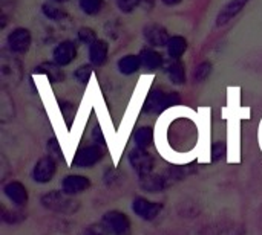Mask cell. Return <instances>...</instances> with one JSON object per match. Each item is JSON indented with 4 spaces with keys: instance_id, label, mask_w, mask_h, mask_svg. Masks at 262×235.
Masks as SVG:
<instances>
[{
    "instance_id": "obj_1",
    "label": "cell",
    "mask_w": 262,
    "mask_h": 235,
    "mask_svg": "<svg viewBox=\"0 0 262 235\" xmlns=\"http://www.w3.org/2000/svg\"><path fill=\"white\" fill-rule=\"evenodd\" d=\"M181 102V96L177 92H166L161 89H152L144 101L143 110L149 115H160L164 110L178 106Z\"/></svg>"
},
{
    "instance_id": "obj_7",
    "label": "cell",
    "mask_w": 262,
    "mask_h": 235,
    "mask_svg": "<svg viewBox=\"0 0 262 235\" xmlns=\"http://www.w3.org/2000/svg\"><path fill=\"white\" fill-rule=\"evenodd\" d=\"M78 55V46L74 40H63L60 41L54 50H52V61L57 63L61 67L69 66L71 63H74V60Z\"/></svg>"
},
{
    "instance_id": "obj_4",
    "label": "cell",
    "mask_w": 262,
    "mask_h": 235,
    "mask_svg": "<svg viewBox=\"0 0 262 235\" xmlns=\"http://www.w3.org/2000/svg\"><path fill=\"white\" fill-rule=\"evenodd\" d=\"M6 44L11 54L25 55L32 44V34L28 28H14L6 37Z\"/></svg>"
},
{
    "instance_id": "obj_20",
    "label": "cell",
    "mask_w": 262,
    "mask_h": 235,
    "mask_svg": "<svg viewBox=\"0 0 262 235\" xmlns=\"http://www.w3.org/2000/svg\"><path fill=\"white\" fill-rule=\"evenodd\" d=\"M187 40L183 37V35H172L166 49H167V55L172 58V60H180L186 50H187Z\"/></svg>"
},
{
    "instance_id": "obj_28",
    "label": "cell",
    "mask_w": 262,
    "mask_h": 235,
    "mask_svg": "<svg viewBox=\"0 0 262 235\" xmlns=\"http://www.w3.org/2000/svg\"><path fill=\"white\" fill-rule=\"evenodd\" d=\"M3 222L9 223V225H14V223H20L21 220L26 219V216L21 213V211H3V216H2Z\"/></svg>"
},
{
    "instance_id": "obj_11",
    "label": "cell",
    "mask_w": 262,
    "mask_h": 235,
    "mask_svg": "<svg viewBox=\"0 0 262 235\" xmlns=\"http://www.w3.org/2000/svg\"><path fill=\"white\" fill-rule=\"evenodd\" d=\"M143 37H144L146 43L152 47H166L169 40H170L167 29L158 23L146 24L143 28Z\"/></svg>"
},
{
    "instance_id": "obj_25",
    "label": "cell",
    "mask_w": 262,
    "mask_h": 235,
    "mask_svg": "<svg viewBox=\"0 0 262 235\" xmlns=\"http://www.w3.org/2000/svg\"><path fill=\"white\" fill-rule=\"evenodd\" d=\"M92 72H94L92 64H81V66H78V67L75 69L74 78H75L81 86H86V84L89 83L91 76H92Z\"/></svg>"
},
{
    "instance_id": "obj_33",
    "label": "cell",
    "mask_w": 262,
    "mask_h": 235,
    "mask_svg": "<svg viewBox=\"0 0 262 235\" xmlns=\"http://www.w3.org/2000/svg\"><path fill=\"white\" fill-rule=\"evenodd\" d=\"M157 0H140V6H143L144 9H152L155 6Z\"/></svg>"
},
{
    "instance_id": "obj_21",
    "label": "cell",
    "mask_w": 262,
    "mask_h": 235,
    "mask_svg": "<svg viewBox=\"0 0 262 235\" xmlns=\"http://www.w3.org/2000/svg\"><path fill=\"white\" fill-rule=\"evenodd\" d=\"M41 12L45 14L46 18H49L52 21H61L68 17V12L64 11V8H61L55 2H45L41 5Z\"/></svg>"
},
{
    "instance_id": "obj_35",
    "label": "cell",
    "mask_w": 262,
    "mask_h": 235,
    "mask_svg": "<svg viewBox=\"0 0 262 235\" xmlns=\"http://www.w3.org/2000/svg\"><path fill=\"white\" fill-rule=\"evenodd\" d=\"M51 2H55V3H58V5H63V3H66V2H69V0H51Z\"/></svg>"
},
{
    "instance_id": "obj_30",
    "label": "cell",
    "mask_w": 262,
    "mask_h": 235,
    "mask_svg": "<svg viewBox=\"0 0 262 235\" xmlns=\"http://www.w3.org/2000/svg\"><path fill=\"white\" fill-rule=\"evenodd\" d=\"M46 148H48L49 156H52L54 159H58V161H60V159H63V151H61L60 144H58V141H57L55 138H52V139H49V141H48Z\"/></svg>"
},
{
    "instance_id": "obj_29",
    "label": "cell",
    "mask_w": 262,
    "mask_h": 235,
    "mask_svg": "<svg viewBox=\"0 0 262 235\" xmlns=\"http://www.w3.org/2000/svg\"><path fill=\"white\" fill-rule=\"evenodd\" d=\"M118 9L124 14L134 12L137 8H140V0H115Z\"/></svg>"
},
{
    "instance_id": "obj_3",
    "label": "cell",
    "mask_w": 262,
    "mask_h": 235,
    "mask_svg": "<svg viewBox=\"0 0 262 235\" xmlns=\"http://www.w3.org/2000/svg\"><path fill=\"white\" fill-rule=\"evenodd\" d=\"M100 225L109 235H130L132 232L130 220L121 211H107Z\"/></svg>"
},
{
    "instance_id": "obj_24",
    "label": "cell",
    "mask_w": 262,
    "mask_h": 235,
    "mask_svg": "<svg viewBox=\"0 0 262 235\" xmlns=\"http://www.w3.org/2000/svg\"><path fill=\"white\" fill-rule=\"evenodd\" d=\"M244 231L241 228H236L235 225H220L213 226L204 231L203 235H243Z\"/></svg>"
},
{
    "instance_id": "obj_18",
    "label": "cell",
    "mask_w": 262,
    "mask_h": 235,
    "mask_svg": "<svg viewBox=\"0 0 262 235\" xmlns=\"http://www.w3.org/2000/svg\"><path fill=\"white\" fill-rule=\"evenodd\" d=\"M166 73L172 84L175 86L186 84V64L181 60H172L166 66Z\"/></svg>"
},
{
    "instance_id": "obj_14",
    "label": "cell",
    "mask_w": 262,
    "mask_h": 235,
    "mask_svg": "<svg viewBox=\"0 0 262 235\" xmlns=\"http://www.w3.org/2000/svg\"><path fill=\"white\" fill-rule=\"evenodd\" d=\"M250 0H230L216 15V26H224L232 21L249 3Z\"/></svg>"
},
{
    "instance_id": "obj_27",
    "label": "cell",
    "mask_w": 262,
    "mask_h": 235,
    "mask_svg": "<svg viewBox=\"0 0 262 235\" xmlns=\"http://www.w3.org/2000/svg\"><path fill=\"white\" fill-rule=\"evenodd\" d=\"M212 73V63L210 61H204L201 64H198V67L193 72V80L195 83H203L204 80L209 78V75Z\"/></svg>"
},
{
    "instance_id": "obj_8",
    "label": "cell",
    "mask_w": 262,
    "mask_h": 235,
    "mask_svg": "<svg viewBox=\"0 0 262 235\" xmlns=\"http://www.w3.org/2000/svg\"><path fill=\"white\" fill-rule=\"evenodd\" d=\"M57 171V162L52 156H43L40 158L32 170V179L37 184H48L54 179Z\"/></svg>"
},
{
    "instance_id": "obj_12",
    "label": "cell",
    "mask_w": 262,
    "mask_h": 235,
    "mask_svg": "<svg viewBox=\"0 0 262 235\" xmlns=\"http://www.w3.org/2000/svg\"><path fill=\"white\" fill-rule=\"evenodd\" d=\"M89 188H91V179L81 174H69L61 182V190L69 196L84 193Z\"/></svg>"
},
{
    "instance_id": "obj_16",
    "label": "cell",
    "mask_w": 262,
    "mask_h": 235,
    "mask_svg": "<svg viewBox=\"0 0 262 235\" xmlns=\"http://www.w3.org/2000/svg\"><path fill=\"white\" fill-rule=\"evenodd\" d=\"M109 57V43L103 38H97L89 46V61L92 66H103Z\"/></svg>"
},
{
    "instance_id": "obj_5",
    "label": "cell",
    "mask_w": 262,
    "mask_h": 235,
    "mask_svg": "<svg viewBox=\"0 0 262 235\" xmlns=\"http://www.w3.org/2000/svg\"><path fill=\"white\" fill-rule=\"evenodd\" d=\"M14 55L15 54L8 55L6 52H2V58H0V76L5 84H11V86L18 84L21 80V64Z\"/></svg>"
},
{
    "instance_id": "obj_32",
    "label": "cell",
    "mask_w": 262,
    "mask_h": 235,
    "mask_svg": "<svg viewBox=\"0 0 262 235\" xmlns=\"http://www.w3.org/2000/svg\"><path fill=\"white\" fill-rule=\"evenodd\" d=\"M84 235H109L106 231H104V228L100 225V226H91V228H88L86 229V232Z\"/></svg>"
},
{
    "instance_id": "obj_31",
    "label": "cell",
    "mask_w": 262,
    "mask_h": 235,
    "mask_svg": "<svg viewBox=\"0 0 262 235\" xmlns=\"http://www.w3.org/2000/svg\"><path fill=\"white\" fill-rule=\"evenodd\" d=\"M226 154H227V145H226V142H216L212 147V159L215 162H220L221 159H224Z\"/></svg>"
},
{
    "instance_id": "obj_15",
    "label": "cell",
    "mask_w": 262,
    "mask_h": 235,
    "mask_svg": "<svg viewBox=\"0 0 262 235\" xmlns=\"http://www.w3.org/2000/svg\"><path fill=\"white\" fill-rule=\"evenodd\" d=\"M34 75H45L52 84H57V83H63L64 81V70L61 66H58L57 63L54 61H45L38 66H35Z\"/></svg>"
},
{
    "instance_id": "obj_13",
    "label": "cell",
    "mask_w": 262,
    "mask_h": 235,
    "mask_svg": "<svg viewBox=\"0 0 262 235\" xmlns=\"http://www.w3.org/2000/svg\"><path fill=\"white\" fill-rule=\"evenodd\" d=\"M3 193L15 206H25L28 203V200H29L26 187L21 182H17V180H12V182L6 184L5 188H3Z\"/></svg>"
},
{
    "instance_id": "obj_17",
    "label": "cell",
    "mask_w": 262,
    "mask_h": 235,
    "mask_svg": "<svg viewBox=\"0 0 262 235\" xmlns=\"http://www.w3.org/2000/svg\"><path fill=\"white\" fill-rule=\"evenodd\" d=\"M138 55L141 58L143 67H146L147 70H152V72L154 70H158L164 64L163 55L158 50H155L154 47H144V49H141V52Z\"/></svg>"
},
{
    "instance_id": "obj_6",
    "label": "cell",
    "mask_w": 262,
    "mask_h": 235,
    "mask_svg": "<svg viewBox=\"0 0 262 235\" xmlns=\"http://www.w3.org/2000/svg\"><path fill=\"white\" fill-rule=\"evenodd\" d=\"M104 158V150L98 144L81 147L72 159V165L77 168H92Z\"/></svg>"
},
{
    "instance_id": "obj_23",
    "label": "cell",
    "mask_w": 262,
    "mask_h": 235,
    "mask_svg": "<svg viewBox=\"0 0 262 235\" xmlns=\"http://www.w3.org/2000/svg\"><path fill=\"white\" fill-rule=\"evenodd\" d=\"M78 6L86 15H98L103 11L104 0H78Z\"/></svg>"
},
{
    "instance_id": "obj_10",
    "label": "cell",
    "mask_w": 262,
    "mask_h": 235,
    "mask_svg": "<svg viewBox=\"0 0 262 235\" xmlns=\"http://www.w3.org/2000/svg\"><path fill=\"white\" fill-rule=\"evenodd\" d=\"M132 211L135 213V216H138L140 219L146 220V222H152L155 220L161 211H163V203L158 202H150L147 199L143 197H137L132 202Z\"/></svg>"
},
{
    "instance_id": "obj_9",
    "label": "cell",
    "mask_w": 262,
    "mask_h": 235,
    "mask_svg": "<svg viewBox=\"0 0 262 235\" xmlns=\"http://www.w3.org/2000/svg\"><path fill=\"white\" fill-rule=\"evenodd\" d=\"M129 162L132 165V168L141 176H146V174H150L154 171V158L149 154L147 150H143V148H134L130 153H129Z\"/></svg>"
},
{
    "instance_id": "obj_26",
    "label": "cell",
    "mask_w": 262,
    "mask_h": 235,
    "mask_svg": "<svg viewBox=\"0 0 262 235\" xmlns=\"http://www.w3.org/2000/svg\"><path fill=\"white\" fill-rule=\"evenodd\" d=\"M77 37H78V41H80V43L88 44V46H91V44L98 38L95 29H92V28H89V26H81V28L78 29V32H77Z\"/></svg>"
},
{
    "instance_id": "obj_2",
    "label": "cell",
    "mask_w": 262,
    "mask_h": 235,
    "mask_svg": "<svg viewBox=\"0 0 262 235\" xmlns=\"http://www.w3.org/2000/svg\"><path fill=\"white\" fill-rule=\"evenodd\" d=\"M41 205H43V208H46L52 213H58V214H72L80 208L78 202L72 196L66 194L64 191L46 193L41 197Z\"/></svg>"
},
{
    "instance_id": "obj_19",
    "label": "cell",
    "mask_w": 262,
    "mask_h": 235,
    "mask_svg": "<svg viewBox=\"0 0 262 235\" xmlns=\"http://www.w3.org/2000/svg\"><path fill=\"white\" fill-rule=\"evenodd\" d=\"M117 67H118V72L123 73V75H134L143 67V64H141L140 55L127 54V55H124V57H121L118 60Z\"/></svg>"
},
{
    "instance_id": "obj_34",
    "label": "cell",
    "mask_w": 262,
    "mask_h": 235,
    "mask_svg": "<svg viewBox=\"0 0 262 235\" xmlns=\"http://www.w3.org/2000/svg\"><path fill=\"white\" fill-rule=\"evenodd\" d=\"M166 6H177V5H180L183 0H161Z\"/></svg>"
},
{
    "instance_id": "obj_22",
    "label": "cell",
    "mask_w": 262,
    "mask_h": 235,
    "mask_svg": "<svg viewBox=\"0 0 262 235\" xmlns=\"http://www.w3.org/2000/svg\"><path fill=\"white\" fill-rule=\"evenodd\" d=\"M134 142L137 148L147 150L154 144V128L152 127H140L134 135Z\"/></svg>"
}]
</instances>
